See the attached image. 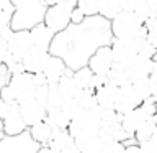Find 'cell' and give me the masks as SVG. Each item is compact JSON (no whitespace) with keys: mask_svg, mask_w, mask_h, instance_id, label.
Listing matches in <instances>:
<instances>
[{"mask_svg":"<svg viewBox=\"0 0 157 153\" xmlns=\"http://www.w3.org/2000/svg\"><path fill=\"white\" fill-rule=\"evenodd\" d=\"M111 23L100 15L88 17L80 25H71L54 36L49 53L59 56L71 71L88 64L92 54L101 46H111Z\"/></svg>","mask_w":157,"mask_h":153,"instance_id":"obj_1","label":"cell"},{"mask_svg":"<svg viewBox=\"0 0 157 153\" xmlns=\"http://www.w3.org/2000/svg\"><path fill=\"white\" fill-rule=\"evenodd\" d=\"M15 8L12 27L13 31H21V30H33L39 23H44L48 5L44 0H10Z\"/></svg>","mask_w":157,"mask_h":153,"instance_id":"obj_2","label":"cell"},{"mask_svg":"<svg viewBox=\"0 0 157 153\" xmlns=\"http://www.w3.org/2000/svg\"><path fill=\"white\" fill-rule=\"evenodd\" d=\"M111 33L113 38L118 39H137V41H146L147 31L144 22L137 17L134 12H123L115 20H111Z\"/></svg>","mask_w":157,"mask_h":153,"instance_id":"obj_3","label":"cell"},{"mask_svg":"<svg viewBox=\"0 0 157 153\" xmlns=\"http://www.w3.org/2000/svg\"><path fill=\"white\" fill-rule=\"evenodd\" d=\"M75 7L71 5H64L57 3L52 7H48L46 10V17H44V25L48 28H51L54 33H61L66 28L71 27V17H72V10Z\"/></svg>","mask_w":157,"mask_h":153,"instance_id":"obj_4","label":"cell"},{"mask_svg":"<svg viewBox=\"0 0 157 153\" xmlns=\"http://www.w3.org/2000/svg\"><path fill=\"white\" fill-rule=\"evenodd\" d=\"M39 145L26 132L18 137H7L0 142V153H36Z\"/></svg>","mask_w":157,"mask_h":153,"instance_id":"obj_5","label":"cell"},{"mask_svg":"<svg viewBox=\"0 0 157 153\" xmlns=\"http://www.w3.org/2000/svg\"><path fill=\"white\" fill-rule=\"evenodd\" d=\"M8 86L13 91L15 99H17L18 104L23 102V101H26V99L34 97V94H36L34 76H33V74H29V72H23V74H18V76H12Z\"/></svg>","mask_w":157,"mask_h":153,"instance_id":"obj_6","label":"cell"},{"mask_svg":"<svg viewBox=\"0 0 157 153\" xmlns=\"http://www.w3.org/2000/svg\"><path fill=\"white\" fill-rule=\"evenodd\" d=\"M115 56H113L111 46H101L98 48L95 53L92 54V58L88 59L87 66L93 71L95 76H108V72L111 71V68L115 66Z\"/></svg>","mask_w":157,"mask_h":153,"instance_id":"obj_7","label":"cell"},{"mask_svg":"<svg viewBox=\"0 0 157 153\" xmlns=\"http://www.w3.org/2000/svg\"><path fill=\"white\" fill-rule=\"evenodd\" d=\"M141 43L142 41H137V39H118V38H113L111 49H113L115 61L121 63V64L131 63L132 59L137 58V54H139Z\"/></svg>","mask_w":157,"mask_h":153,"instance_id":"obj_8","label":"cell"},{"mask_svg":"<svg viewBox=\"0 0 157 153\" xmlns=\"http://www.w3.org/2000/svg\"><path fill=\"white\" fill-rule=\"evenodd\" d=\"M8 53L12 54L15 59L23 61L26 58V54L34 48L33 46V39H31V33L28 30H21V31H15L13 36L10 38V41L7 43Z\"/></svg>","mask_w":157,"mask_h":153,"instance_id":"obj_9","label":"cell"},{"mask_svg":"<svg viewBox=\"0 0 157 153\" xmlns=\"http://www.w3.org/2000/svg\"><path fill=\"white\" fill-rule=\"evenodd\" d=\"M20 114H21L25 123H26L28 128H29V127L36 125L39 122L46 120L48 109H44L36 99L31 97V99H26V101L20 102Z\"/></svg>","mask_w":157,"mask_h":153,"instance_id":"obj_10","label":"cell"},{"mask_svg":"<svg viewBox=\"0 0 157 153\" xmlns=\"http://www.w3.org/2000/svg\"><path fill=\"white\" fill-rule=\"evenodd\" d=\"M141 104H142V101L136 96L131 82H128L124 86H121L120 91H118V101H116L115 110L120 114V115H124V114L141 107Z\"/></svg>","mask_w":157,"mask_h":153,"instance_id":"obj_11","label":"cell"},{"mask_svg":"<svg viewBox=\"0 0 157 153\" xmlns=\"http://www.w3.org/2000/svg\"><path fill=\"white\" fill-rule=\"evenodd\" d=\"M2 122H3V130L7 137H18L28 132V125L25 123L21 114H20V104L12 107V110L8 112V115Z\"/></svg>","mask_w":157,"mask_h":153,"instance_id":"obj_12","label":"cell"},{"mask_svg":"<svg viewBox=\"0 0 157 153\" xmlns=\"http://www.w3.org/2000/svg\"><path fill=\"white\" fill-rule=\"evenodd\" d=\"M126 68H128V74H129V81L132 82L136 79L149 77L157 69V64L154 63V59H144V58L137 56L131 63H128Z\"/></svg>","mask_w":157,"mask_h":153,"instance_id":"obj_13","label":"cell"},{"mask_svg":"<svg viewBox=\"0 0 157 153\" xmlns=\"http://www.w3.org/2000/svg\"><path fill=\"white\" fill-rule=\"evenodd\" d=\"M51 56V53L46 49H39V48H33L31 51L26 54V58L23 59V66L25 71L29 74H39L44 71L48 59Z\"/></svg>","mask_w":157,"mask_h":153,"instance_id":"obj_14","label":"cell"},{"mask_svg":"<svg viewBox=\"0 0 157 153\" xmlns=\"http://www.w3.org/2000/svg\"><path fill=\"white\" fill-rule=\"evenodd\" d=\"M118 91H120V87L113 86L110 82L95 89V97H97L98 107H101L103 110H115L116 101H118Z\"/></svg>","mask_w":157,"mask_h":153,"instance_id":"obj_15","label":"cell"},{"mask_svg":"<svg viewBox=\"0 0 157 153\" xmlns=\"http://www.w3.org/2000/svg\"><path fill=\"white\" fill-rule=\"evenodd\" d=\"M69 71H71V69L67 68V64L64 63L61 58H59V56H52V54H51L49 59H48V63H46V66H44L43 74L46 76L49 84H57Z\"/></svg>","mask_w":157,"mask_h":153,"instance_id":"obj_16","label":"cell"},{"mask_svg":"<svg viewBox=\"0 0 157 153\" xmlns=\"http://www.w3.org/2000/svg\"><path fill=\"white\" fill-rule=\"evenodd\" d=\"M29 33H31V39H33V46L34 48L49 51L52 39H54V36H56V33H54L51 28H48L44 23H39L38 27L29 30Z\"/></svg>","mask_w":157,"mask_h":153,"instance_id":"obj_17","label":"cell"},{"mask_svg":"<svg viewBox=\"0 0 157 153\" xmlns=\"http://www.w3.org/2000/svg\"><path fill=\"white\" fill-rule=\"evenodd\" d=\"M146 118H149V117L146 115L141 107H137V109H134V110L121 115V127H123V130H124L126 133H129L131 137H134L137 128L141 127V123L144 122Z\"/></svg>","mask_w":157,"mask_h":153,"instance_id":"obj_18","label":"cell"},{"mask_svg":"<svg viewBox=\"0 0 157 153\" xmlns=\"http://www.w3.org/2000/svg\"><path fill=\"white\" fill-rule=\"evenodd\" d=\"M54 132L56 130H54L46 120L39 122V123H36V125L28 128V133L31 135V138L38 143L39 147H48L49 143H51L52 137H54Z\"/></svg>","mask_w":157,"mask_h":153,"instance_id":"obj_19","label":"cell"},{"mask_svg":"<svg viewBox=\"0 0 157 153\" xmlns=\"http://www.w3.org/2000/svg\"><path fill=\"white\" fill-rule=\"evenodd\" d=\"M46 122L54 128V130H69V125H71V118H69L67 114L62 110V107L48 109Z\"/></svg>","mask_w":157,"mask_h":153,"instance_id":"obj_20","label":"cell"},{"mask_svg":"<svg viewBox=\"0 0 157 153\" xmlns=\"http://www.w3.org/2000/svg\"><path fill=\"white\" fill-rule=\"evenodd\" d=\"M57 87H59V92H61V96L64 101H67V99H74L77 96V92L80 91L75 82V79L72 76V71H69L66 76H64L61 81L57 82Z\"/></svg>","mask_w":157,"mask_h":153,"instance_id":"obj_21","label":"cell"},{"mask_svg":"<svg viewBox=\"0 0 157 153\" xmlns=\"http://www.w3.org/2000/svg\"><path fill=\"white\" fill-rule=\"evenodd\" d=\"M74 79H75L78 89H92L95 91V74L88 66H83L80 69L72 72Z\"/></svg>","mask_w":157,"mask_h":153,"instance_id":"obj_22","label":"cell"},{"mask_svg":"<svg viewBox=\"0 0 157 153\" xmlns=\"http://www.w3.org/2000/svg\"><path fill=\"white\" fill-rule=\"evenodd\" d=\"M155 133H157V115L146 118V120L141 123V127L137 128V132H136L134 138H136L137 145H139V143L146 142V140H149L151 137H154Z\"/></svg>","mask_w":157,"mask_h":153,"instance_id":"obj_23","label":"cell"},{"mask_svg":"<svg viewBox=\"0 0 157 153\" xmlns=\"http://www.w3.org/2000/svg\"><path fill=\"white\" fill-rule=\"evenodd\" d=\"M74 143H75V140H74V137L71 135L69 130H56L51 143L48 147H51L56 153H61L62 150H66V148H69Z\"/></svg>","mask_w":157,"mask_h":153,"instance_id":"obj_24","label":"cell"},{"mask_svg":"<svg viewBox=\"0 0 157 153\" xmlns=\"http://www.w3.org/2000/svg\"><path fill=\"white\" fill-rule=\"evenodd\" d=\"M106 77H108V82L113 84V86H116V87H121V86H124V84L131 82L126 64H121V63H115V66L111 68V71L108 72Z\"/></svg>","mask_w":157,"mask_h":153,"instance_id":"obj_25","label":"cell"},{"mask_svg":"<svg viewBox=\"0 0 157 153\" xmlns=\"http://www.w3.org/2000/svg\"><path fill=\"white\" fill-rule=\"evenodd\" d=\"M75 143L82 153H101L103 145H105L98 133H93V135H88L82 138V140H77Z\"/></svg>","mask_w":157,"mask_h":153,"instance_id":"obj_26","label":"cell"},{"mask_svg":"<svg viewBox=\"0 0 157 153\" xmlns=\"http://www.w3.org/2000/svg\"><path fill=\"white\" fill-rule=\"evenodd\" d=\"M121 12L123 8H121L120 0H100V12H98V15L108 20V22L115 20Z\"/></svg>","mask_w":157,"mask_h":153,"instance_id":"obj_27","label":"cell"},{"mask_svg":"<svg viewBox=\"0 0 157 153\" xmlns=\"http://www.w3.org/2000/svg\"><path fill=\"white\" fill-rule=\"evenodd\" d=\"M74 99H75V101L78 102V105H80L82 112L92 110V109L98 107L97 97H95V91H92V89H80V91L77 92V96L74 97Z\"/></svg>","mask_w":157,"mask_h":153,"instance_id":"obj_28","label":"cell"},{"mask_svg":"<svg viewBox=\"0 0 157 153\" xmlns=\"http://www.w3.org/2000/svg\"><path fill=\"white\" fill-rule=\"evenodd\" d=\"M132 89H134L136 96L141 99L142 102L149 101L152 99V91H151V82H149V77L146 79H136V81L131 82Z\"/></svg>","mask_w":157,"mask_h":153,"instance_id":"obj_29","label":"cell"},{"mask_svg":"<svg viewBox=\"0 0 157 153\" xmlns=\"http://www.w3.org/2000/svg\"><path fill=\"white\" fill-rule=\"evenodd\" d=\"M77 8L85 17H97L100 12V0H77Z\"/></svg>","mask_w":157,"mask_h":153,"instance_id":"obj_30","label":"cell"},{"mask_svg":"<svg viewBox=\"0 0 157 153\" xmlns=\"http://www.w3.org/2000/svg\"><path fill=\"white\" fill-rule=\"evenodd\" d=\"M64 99L59 92L57 84H49V101H48V109H56V107H62Z\"/></svg>","mask_w":157,"mask_h":153,"instance_id":"obj_31","label":"cell"},{"mask_svg":"<svg viewBox=\"0 0 157 153\" xmlns=\"http://www.w3.org/2000/svg\"><path fill=\"white\" fill-rule=\"evenodd\" d=\"M62 110L67 114V117L71 118V122L82 114V109H80V105H78V102L75 101V99H67V101H64Z\"/></svg>","mask_w":157,"mask_h":153,"instance_id":"obj_32","label":"cell"},{"mask_svg":"<svg viewBox=\"0 0 157 153\" xmlns=\"http://www.w3.org/2000/svg\"><path fill=\"white\" fill-rule=\"evenodd\" d=\"M144 27H146V31H147V38L146 39L152 44V46L157 48V18L155 17L149 18L144 23Z\"/></svg>","mask_w":157,"mask_h":153,"instance_id":"obj_33","label":"cell"},{"mask_svg":"<svg viewBox=\"0 0 157 153\" xmlns=\"http://www.w3.org/2000/svg\"><path fill=\"white\" fill-rule=\"evenodd\" d=\"M13 13H15V8L10 7V8H0V31L3 28H8L10 23H12V18H13Z\"/></svg>","mask_w":157,"mask_h":153,"instance_id":"obj_34","label":"cell"},{"mask_svg":"<svg viewBox=\"0 0 157 153\" xmlns=\"http://www.w3.org/2000/svg\"><path fill=\"white\" fill-rule=\"evenodd\" d=\"M155 53H157V48L152 46V44L146 39V41L141 43V46H139V54H137V56H141V58H144V59H152V58L155 56Z\"/></svg>","mask_w":157,"mask_h":153,"instance_id":"obj_35","label":"cell"},{"mask_svg":"<svg viewBox=\"0 0 157 153\" xmlns=\"http://www.w3.org/2000/svg\"><path fill=\"white\" fill-rule=\"evenodd\" d=\"M34 99L41 104L44 109H48V101H49V84L48 86H41L36 87V94H34Z\"/></svg>","mask_w":157,"mask_h":153,"instance_id":"obj_36","label":"cell"},{"mask_svg":"<svg viewBox=\"0 0 157 153\" xmlns=\"http://www.w3.org/2000/svg\"><path fill=\"white\" fill-rule=\"evenodd\" d=\"M124 150H126V145H124V143L113 140V142H108V143H105V145H103L101 153H124Z\"/></svg>","mask_w":157,"mask_h":153,"instance_id":"obj_37","label":"cell"},{"mask_svg":"<svg viewBox=\"0 0 157 153\" xmlns=\"http://www.w3.org/2000/svg\"><path fill=\"white\" fill-rule=\"evenodd\" d=\"M139 148L142 153H157V133L154 137H151L149 140L139 143Z\"/></svg>","mask_w":157,"mask_h":153,"instance_id":"obj_38","label":"cell"},{"mask_svg":"<svg viewBox=\"0 0 157 153\" xmlns=\"http://www.w3.org/2000/svg\"><path fill=\"white\" fill-rule=\"evenodd\" d=\"M10 79H12V74H10L8 68L5 66V64H2V66H0V91L8 86Z\"/></svg>","mask_w":157,"mask_h":153,"instance_id":"obj_39","label":"cell"},{"mask_svg":"<svg viewBox=\"0 0 157 153\" xmlns=\"http://www.w3.org/2000/svg\"><path fill=\"white\" fill-rule=\"evenodd\" d=\"M144 2V0H120L121 8L124 12H136V8Z\"/></svg>","mask_w":157,"mask_h":153,"instance_id":"obj_40","label":"cell"},{"mask_svg":"<svg viewBox=\"0 0 157 153\" xmlns=\"http://www.w3.org/2000/svg\"><path fill=\"white\" fill-rule=\"evenodd\" d=\"M15 105H18V102H13V104H8V102H5L2 97H0V122L3 120L5 117L8 115V112L12 110V107Z\"/></svg>","mask_w":157,"mask_h":153,"instance_id":"obj_41","label":"cell"},{"mask_svg":"<svg viewBox=\"0 0 157 153\" xmlns=\"http://www.w3.org/2000/svg\"><path fill=\"white\" fill-rule=\"evenodd\" d=\"M0 97H2L5 102H8V104H13V102H17V99H15V94H13V91H12V89H10V86L3 87L2 91H0Z\"/></svg>","mask_w":157,"mask_h":153,"instance_id":"obj_42","label":"cell"},{"mask_svg":"<svg viewBox=\"0 0 157 153\" xmlns=\"http://www.w3.org/2000/svg\"><path fill=\"white\" fill-rule=\"evenodd\" d=\"M87 17L83 15L80 10H78L77 7L72 10V17H71V25H80V23H83V20H85Z\"/></svg>","mask_w":157,"mask_h":153,"instance_id":"obj_43","label":"cell"},{"mask_svg":"<svg viewBox=\"0 0 157 153\" xmlns=\"http://www.w3.org/2000/svg\"><path fill=\"white\" fill-rule=\"evenodd\" d=\"M149 82H151V91H152V99L157 101V69L149 76Z\"/></svg>","mask_w":157,"mask_h":153,"instance_id":"obj_44","label":"cell"},{"mask_svg":"<svg viewBox=\"0 0 157 153\" xmlns=\"http://www.w3.org/2000/svg\"><path fill=\"white\" fill-rule=\"evenodd\" d=\"M34 76V84H36V87H41V86H48V79L46 76H44L43 72H39V74H33Z\"/></svg>","mask_w":157,"mask_h":153,"instance_id":"obj_45","label":"cell"},{"mask_svg":"<svg viewBox=\"0 0 157 153\" xmlns=\"http://www.w3.org/2000/svg\"><path fill=\"white\" fill-rule=\"evenodd\" d=\"M124 153H142V151H141L139 145H137V143H134V145H126Z\"/></svg>","mask_w":157,"mask_h":153,"instance_id":"obj_46","label":"cell"},{"mask_svg":"<svg viewBox=\"0 0 157 153\" xmlns=\"http://www.w3.org/2000/svg\"><path fill=\"white\" fill-rule=\"evenodd\" d=\"M61 153H82L80 148L77 147V143H74V145H71L69 148H66V150H62Z\"/></svg>","mask_w":157,"mask_h":153,"instance_id":"obj_47","label":"cell"},{"mask_svg":"<svg viewBox=\"0 0 157 153\" xmlns=\"http://www.w3.org/2000/svg\"><path fill=\"white\" fill-rule=\"evenodd\" d=\"M7 56H8V48L5 46V48L0 49V66H2V64H5V59H7Z\"/></svg>","mask_w":157,"mask_h":153,"instance_id":"obj_48","label":"cell"},{"mask_svg":"<svg viewBox=\"0 0 157 153\" xmlns=\"http://www.w3.org/2000/svg\"><path fill=\"white\" fill-rule=\"evenodd\" d=\"M36 153H56L51 147H39V150Z\"/></svg>","mask_w":157,"mask_h":153,"instance_id":"obj_49","label":"cell"},{"mask_svg":"<svg viewBox=\"0 0 157 153\" xmlns=\"http://www.w3.org/2000/svg\"><path fill=\"white\" fill-rule=\"evenodd\" d=\"M10 7H13L10 0H0V8H10Z\"/></svg>","mask_w":157,"mask_h":153,"instance_id":"obj_50","label":"cell"},{"mask_svg":"<svg viewBox=\"0 0 157 153\" xmlns=\"http://www.w3.org/2000/svg\"><path fill=\"white\" fill-rule=\"evenodd\" d=\"M146 2L149 3V7H151V8L157 13V0H146Z\"/></svg>","mask_w":157,"mask_h":153,"instance_id":"obj_51","label":"cell"},{"mask_svg":"<svg viewBox=\"0 0 157 153\" xmlns=\"http://www.w3.org/2000/svg\"><path fill=\"white\" fill-rule=\"evenodd\" d=\"M7 135H5V130H3V122H0V142H3Z\"/></svg>","mask_w":157,"mask_h":153,"instance_id":"obj_52","label":"cell"},{"mask_svg":"<svg viewBox=\"0 0 157 153\" xmlns=\"http://www.w3.org/2000/svg\"><path fill=\"white\" fill-rule=\"evenodd\" d=\"M44 3L48 5V7H52V5H57L59 0H44Z\"/></svg>","mask_w":157,"mask_h":153,"instance_id":"obj_53","label":"cell"},{"mask_svg":"<svg viewBox=\"0 0 157 153\" xmlns=\"http://www.w3.org/2000/svg\"><path fill=\"white\" fill-rule=\"evenodd\" d=\"M5 46H7V43H5V39L2 38V33H0V49L5 48Z\"/></svg>","mask_w":157,"mask_h":153,"instance_id":"obj_54","label":"cell"},{"mask_svg":"<svg viewBox=\"0 0 157 153\" xmlns=\"http://www.w3.org/2000/svg\"><path fill=\"white\" fill-rule=\"evenodd\" d=\"M152 59H154V63L157 64V53H155V56H154V58H152Z\"/></svg>","mask_w":157,"mask_h":153,"instance_id":"obj_55","label":"cell"},{"mask_svg":"<svg viewBox=\"0 0 157 153\" xmlns=\"http://www.w3.org/2000/svg\"><path fill=\"white\" fill-rule=\"evenodd\" d=\"M155 18H157V13H155Z\"/></svg>","mask_w":157,"mask_h":153,"instance_id":"obj_56","label":"cell"}]
</instances>
